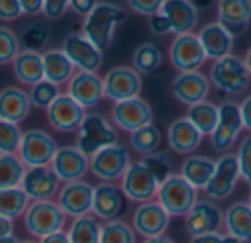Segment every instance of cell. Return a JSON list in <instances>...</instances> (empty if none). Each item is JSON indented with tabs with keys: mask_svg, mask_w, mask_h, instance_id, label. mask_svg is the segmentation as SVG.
Returning <instances> with one entry per match:
<instances>
[{
	"mask_svg": "<svg viewBox=\"0 0 251 243\" xmlns=\"http://www.w3.org/2000/svg\"><path fill=\"white\" fill-rule=\"evenodd\" d=\"M125 18L126 13L121 6L109 1H97L93 12L84 19L81 34L104 53L112 47L115 31Z\"/></svg>",
	"mask_w": 251,
	"mask_h": 243,
	"instance_id": "cell-1",
	"label": "cell"
},
{
	"mask_svg": "<svg viewBox=\"0 0 251 243\" xmlns=\"http://www.w3.org/2000/svg\"><path fill=\"white\" fill-rule=\"evenodd\" d=\"M209 81L218 91L228 95H238L250 85L251 76L241 57L229 54L213 62L209 69Z\"/></svg>",
	"mask_w": 251,
	"mask_h": 243,
	"instance_id": "cell-2",
	"label": "cell"
},
{
	"mask_svg": "<svg viewBox=\"0 0 251 243\" xmlns=\"http://www.w3.org/2000/svg\"><path fill=\"white\" fill-rule=\"evenodd\" d=\"M118 144V132L113 123L100 113H87L76 132V147L90 158L96 153Z\"/></svg>",
	"mask_w": 251,
	"mask_h": 243,
	"instance_id": "cell-3",
	"label": "cell"
},
{
	"mask_svg": "<svg viewBox=\"0 0 251 243\" xmlns=\"http://www.w3.org/2000/svg\"><path fill=\"white\" fill-rule=\"evenodd\" d=\"M66 216L59 208L56 201L29 202L25 214L22 216L24 227L34 239H43L56 232L65 230Z\"/></svg>",
	"mask_w": 251,
	"mask_h": 243,
	"instance_id": "cell-4",
	"label": "cell"
},
{
	"mask_svg": "<svg viewBox=\"0 0 251 243\" xmlns=\"http://www.w3.org/2000/svg\"><path fill=\"white\" fill-rule=\"evenodd\" d=\"M156 201L171 217H185L199 201L197 189L179 173H172L157 191Z\"/></svg>",
	"mask_w": 251,
	"mask_h": 243,
	"instance_id": "cell-5",
	"label": "cell"
},
{
	"mask_svg": "<svg viewBox=\"0 0 251 243\" xmlns=\"http://www.w3.org/2000/svg\"><path fill=\"white\" fill-rule=\"evenodd\" d=\"M54 138L43 129H26L22 132L16 155L26 169L47 167L51 164L57 151Z\"/></svg>",
	"mask_w": 251,
	"mask_h": 243,
	"instance_id": "cell-6",
	"label": "cell"
},
{
	"mask_svg": "<svg viewBox=\"0 0 251 243\" xmlns=\"http://www.w3.org/2000/svg\"><path fill=\"white\" fill-rule=\"evenodd\" d=\"M131 164L132 160L129 151L121 144L103 148L90 157V172L100 182L107 183L121 180Z\"/></svg>",
	"mask_w": 251,
	"mask_h": 243,
	"instance_id": "cell-7",
	"label": "cell"
},
{
	"mask_svg": "<svg viewBox=\"0 0 251 243\" xmlns=\"http://www.w3.org/2000/svg\"><path fill=\"white\" fill-rule=\"evenodd\" d=\"M103 87L104 98L115 104L140 97L143 91V78L132 66L118 65L104 73Z\"/></svg>",
	"mask_w": 251,
	"mask_h": 243,
	"instance_id": "cell-8",
	"label": "cell"
},
{
	"mask_svg": "<svg viewBox=\"0 0 251 243\" xmlns=\"http://www.w3.org/2000/svg\"><path fill=\"white\" fill-rule=\"evenodd\" d=\"M240 106L234 100H225L219 104V122L210 135L212 148L219 154H226L237 144L243 132Z\"/></svg>",
	"mask_w": 251,
	"mask_h": 243,
	"instance_id": "cell-9",
	"label": "cell"
},
{
	"mask_svg": "<svg viewBox=\"0 0 251 243\" xmlns=\"http://www.w3.org/2000/svg\"><path fill=\"white\" fill-rule=\"evenodd\" d=\"M119 186L125 198L137 204H144L156 199L160 183L149 170V167L141 160H138L129 166L121 179Z\"/></svg>",
	"mask_w": 251,
	"mask_h": 243,
	"instance_id": "cell-10",
	"label": "cell"
},
{
	"mask_svg": "<svg viewBox=\"0 0 251 243\" xmlns=\"http://www.w3.org/2000/svg\"><path fill=\"white\" fill-rule=\"evenodd\" d=\"M225 213L212 199H199L191 211L184 217L185 230L191 239L212 233H221Z\"/></svg>",
	"mask_w": 251,
	"mask_h": 243,
	"instance_id": "cell-11",
	"label": "cell"
},
{
	"mask_svg": "<svg viewBox=\"0 0 251 243\" xmlns=\"http://www.w3.org/2000/svg\"><path fill=\"white\" fill-rule=\"evenodd\" d=\"M62 50L76 70L97 73L103 66L104 53L100 51L81 32L66 34L62 43Z\"/></svg>",
	"mask_w": 251,
	"mask_h": 243,
	"instance_id": "cell-12",
	"label": "cell"
},
{
	"mask_svg": "<svg viewBox=\"0 0 251 243\" xmlns=\"http://www.w3.org/2000/svg\"><path fill=\"white\" fill-rule=\"evenodd\" d=\"M169 60L179 73L199 72L207 57L199 41L197 34L175 35L169 45Z\"/></svg>",
	"mask_w": 251,
	"mask_h": 243,
	"instance_id": "cell-13",
	"label": "cell"
},
{
	"mask_svg": "<svg viewBox=\"0 0 251 243\" xmlns=\"http://www.w3.org/2000/svg\"><path fill=\"white\" fill-rule=\"evenodd\" d=\"M93 197L94 186L87 180L62 183L56 197V204L66 217L74 220L91 214Z\"/></svg>",
	"mask_w": 251,
	"mask_h": 243,
	"instance_id": "cell-14",
	"label": "cell"
},
{
	"mask_svg": "<svg viewBox=\"0 0 251 243\" xmlns=\"http://www.w3.org/2000/svg\"><path fill=\"white\" fill-rule=\"evenodd\" d=\"M240 179L241 176H240L237 155L232 153H226V154H222L216 160L215 173L204 191L209 199L215 202L224 201V199H228L234 194Z\"/></svg>",
	"mask_w": 251,
	"mask_h": 243,
	"instance_id": "cell-15",
	"label": "cell"
},
{
	"mask_svg": "<svg viewBox=\"0 0 251 243\" xmlns=\"http://www.w3.org/2000/svg\"><path fill=\"white\" fill-rule=\"evenodd\" d=\"M171 219L172 217L165 211V208L154 199L138 204L132 213L131 226L143 239H151L166 235V230L171 226Z\"/></svg>",
	"mask_w": 251,
	"mask_h": 243,
	"instance_id": "cell-16",
	"label": "cell"
},
{
	"mask_svg": "<svg viewBox=\"0 0 251 243\" xmlns=\"http://www.w3.org/2000/svg\"><path fill=\"white\" fill-rule=\"evenodd\" d=\"M112 123L129 133L153 123V109L141 97L131 98L126 101L115 103L112 106Z\"/></svg>",
	"mask_w": 251,
	"mask_h": 243,
	"instance_id": "cell-17",
	"label": "cell"
},
{
	"mask_svg": "<svg viewBox=\"0 0 251 243\" xmlns=\"http://www.w3.org/2000/svg\"><path fill=\"white\" fill-rule=\"evenodd\" d=\"M66 95H69L85 111L97 107L104 98L103 76L93 72L76 70L66 85Z\"/></svg>",
	"mask_w": 251,
	"mask_h": 243,
	"instance_id": "cell-18",
	"label": "cell"
},
{
	"mask_svg": "<svg viewBox=\"0 0 251 243\" xmlns=\"http://www.w3.org/2000/svg\"><path fill=\"white\" fill-rule=\"evenodd\" d=\"M62 183L84 180L90 172V158L76 145L59 147L50 164Z\"/></svg>",
	"mask_w": 251,
	"mask_h": 243,
	"instance_id": "cell-19",
	"label": "cell"
},
{
	"mask_svg": "<svg viewBox=\"0 0 251 243\" xmlns=\"http://www.w3.org/2000/svg\"><path fill=\"white\" fill-rule=\"evenodd\" d=\"M85 116L87 111L65 92H62L46 110V117L50 128L62 133L78 132Z\"/></svg>",
	"mask_w": 251,
	"mask_h": 243,
	"instance_id": "cell-20",
	"label": "cell"
},
{
	"mask_svg": "<svg viewBox=\"0 0 251 243\" xmlns=\"http://www.w3.org/2000/svg\"><path fill=\"white\" fill-rule=\"evenodd\" d=\"M60 186L62 182L54 175L50 166L26 169L21 183V189L26 195L29 202L53 201V198L57 197Z\"/></svg>",
	"mask_w": 251,
	"mask_h": 243,
	"instance_id": "cell-21",
	"label": "cell"
},
{
	"mask_svg": "<svg viewBox=\"0 0 251 243\" xmlns=\"http://www.w3.org/2000/svg\"><path fill=\"white\" fill-rule=\"evenodd\" d=\"M172 95L182 104L191 107L204 101L210 92V81L203 72L178 73L171 84Z\"/></svg>",
	"mask_w": 251,
	"mask_h": 243,
	"instance_id": "cell-22",
	"label": "cell"
},
{
	"mask_svg": "<svg viewBox=\"0 0 251 243\" xmlns=\"http://www.w3.org/2000/svg\"><path fill=\"white\" fill-rule=\"evenodd\" d=\"M207 59L216 62L232 54L235 38L218 21L207 22L197 34Z\"/></svg>",
	"mask_w": 251,
	"mask_h": 243,
	"instance_id": "cell-23",
	"label": "cell"
},
{
	"mask_svg": "<svg viewBox=\"0 0 251 243\" xmlns=\"http://www.w3.org/2000/svg\"><path fill=\"white\" fill-rule=\"evenodd\" d=\"M160 13L166 18L171 32L175 35L190 34L199 23V9L190 0H163Z\"/></svg>",
	"mask_w": 251,
	"mask_h": 243,
	"instance_id": "cell-24",
	"label": "cell"
},
{
	"mask_svg": "<svg viewBox=\"0 0 251 243\" xmlns=\"http://www.w3.org/2000/svg\"><path fill=\"white\" fill-rule=\"evenodd\" d=\"M124 208V194L116 183L100 182L94 186L91 214L101 221L116 220Z\"/></svg>",
	"mask_w": 251,
	"mask_h": 243,
	"instance_id": "cell-25",
	"label": "cell"
},
{
	"mask_svg": "<svg viewBox=\"0 0 251 243\" xmlns=\"http://www.w3.org/2000/svg\"><path fill=\"white\" fill-rule=\"evenodd\" d=\"M168 145L179 155H193L203 142V135L184 117H176L168 126Z\"/></svg>",
	"mask_w": 251,
	"mask_h": 243,
	"instance_id": "cell-26",
	"label": "cell"
},
{
	"mask_svg": "<svg viewBox=\"0 0 251 243\" xmlns=\"http://www.w3.org/2000/svg\"><path fill=\"white\" fill-rule=\"evenodd\" d=\"M218 22L235 37L243 35L251 23L250 0H222L218 4Z\"/></svg>",
	"mask_w": 251,
	"mask_h": 243,
	"instance_id": "cell-27",
	"label": "cell"
},
{
	"mask_svg": "<svg viewBox=\"0 0 251 243\" xmlns=\"http://www.w3.org/2000/svg\"><path fill=\"white\" fill-rule=\"evenodd\" d=\"M28 92L16 85H7L0 89V120L13 125L22 123L31 113Z\"/></svg>",
	"mask_w": 251,
	"mask_h": 243,
	"instance_id": "cell-28",
	"label": "cell"
},
{
	"mask_svg": "<svg viewBox=\"0 0 251 243\" xmlns=\"http://www.w3.org/2000/svg\"><path fill=\"white\" fill-rule=\"evenodd\" d=\"M224 227L226 235L241 243H251V207L246 201L232 202L225 211Z\"/></svg>",
	"mask_w": 251,
	"mask_h": 243,
	"instance_id": "cell-29",
	"label": "cell"
},
{
	"mask_svg": "<svg viewBox=\"0 0 251 243\" xmlns=\"http://www.w3.org/2000/svg\"><path fill=\"white\" fill-rule=\"evenodd\" d=\"M43 56V67H44V79L62 87L68 85L76 69L66 57L62 48H47L41 53Z\"/></svg>",
	"mask_w": 251,
	"mask_h": 243,
	"instance_id": "cell-30",
	"label": "cell"
},
{
	"mask_svg": "<svg viewBox=\"0 0 251 243\" xmlns=\"http://www.w3.org/2000/svg\"><path fill=\"white\" fill-rule=\"evenodd\" d=\"M216 169V160L209 155H188L181 166V176L197 191L206 189Z\"/></svg>",
	"mask_w": 251,
	"mask_h": 243,
	"instance_id": "cell-31",
	"label": "cell"
},
{
	"mask_svg": "<svg viewBox=\"0 0 251 243\" xmlns=\"http://www.w3.org/2000/svg\"><path fill=\"white\" fill-rule=\"evenodd\" d=\"M13 75L22 85L32 87L44 79L43 56L41 53L21 50L12 63Z\"/></svg>",
	"mask_w": 251,
	"mask_h": 243,
	"instance_id": "cell-32",
	"label": "cell"
},
{
	"mask_svg": "<svg viewBox=\"0 0 251 243\" xmlns=\"http://www.w3.org/2000/svg\"><path fill=\"white\" fill-rule=\"evenodd\" d=\"M185 117L203 136H210L219 122V106L204 100L188 107Z\"/></svg>",
	"mask_w": 251,
	"mask_h": 243,
	"instance_id": "cell-33",
	"label": "cell"
},
{
	"mask_svg": "<svg viewBox=\"0 0 251 243\" xmlns=\"http://www.w3.org/2000/svg\"><path fill=\"white\" fill-rule=\"evenodd\" d=\"M71 243H100L101 223L93 216H82L74 219L66 230Z\"/></svg>",
	"mask_w": 251,
	"mask_h": 243,
	"instance_id": "cell-34",
	"label": "cell"
},
{
	"mask_svg": "<svg viewBox=\"0 0 251 243\" xmlns=\"http://www.w3.org/2000/svg\"><path fill=\"white\" fill-rule=\"evenodd\" d=\"M163 63V53L154 43H141L132 53V67L143 76L154 73Z\"/></svg>",
	"mask_w": 251,
	"mask_h": 243,
	"instance_id": "cell-35",
	"label": "cell"
},
{
	"mask_svg": "<svg viewBox=\"0 0 251 243\" xmlns=\"http://www.w3.org/2000/svg\"><path fill=\"white\" fill-rule=\"evenodd\" d=\"M26 167L16 154H0V191L21 188Z\"/></svg>",
	"mask_w": 251,
	"mask_h": 243,
	"instance_id": "cell-36",
	"label": "cell"
},
{
	"mask_svg": "<svg viewBox=\"0 0 251 243\" xmlns=\"http://www.w3.org/2000/svg\"><path fill=\"white\" fill-rule=\"evenodd\" d=\"M162 138H163L162 131L154 123H150V125L138 129L137 132L131 133L129 145H131V148H134L135 153L146 157V155H150V154L159 151Z\"/></svg>",
	"mask_w": 251,
	"mask_h": 243,
	"instance_id": "cell-37",
	"label": "cell"
},
{
	"mask_svg": "<svg viewBox=\"0 0 251 243\" xmlns=\"http://www.w3.org/2000/svg\"><path fill=\"white\" fill-rule=\"evenodd\" d=\"M29 205V199L21 188L0 191V216L9 220L22 217Z\"/></svg>",
	"mask_w": 251,
	"mask_h": 243,
	"instance_id": "cell-38",
	"label": "cell"
},
{
	"mask_svg": "<svg viewBox=\"0 0 251 243\" xmlns=\"http://www.w3.org/2000/svg\"><path fill=\"white\" fill-rule=\"evenodd\" d=\"M18 37L22 50L43 53L50 40V29L43 23H28L21 29Z\"/></svg>",
	"mask_w": 251,
	"mask_h": 243,
	"instance_id": "cell-39",
	"label": "cell"
},
{
	"mask_svg": "<svg viewBox=\"0 0 251 243\" xmlns=\"http://www.w3.org/2000/svg\"><path fill=\"white\" fill-rule=\"evenodd\" d=\"M100 243H137V233L126 221L110 220L101 224Z\"/></svg>",
	"mask_w": 251,
	"mask_h": 243,
	"instance_id": "cell-40",
	"label": "cell"
},
{
	"mask_svg": "<svg viewBox=\"0 0 251 243\" xmlns=\"http://www.w3.org/2000/svg\"><path fill=\"white\" fill-rule=\"evenodd\" d=\"M28 97H29V103L34 109L37 110H47L51 103L62 94L60 87L43 79L41 82L29 87V89L26 91Z\"/></svg>",
	"mask_w": 251,
	"mask_h": 243,
	"instance_id": "cell-41",
	"label": "cell"
},
{
	"mask_svg": "<svg viewBox=\"0 0 251 243\" xmlns=\"http://www.w3.org/2000/svg\"><path fill=\"white\" fill-rule=\"evenodd\" d=\"M21 50L22 48L16 32L6 25H0V66L12 65Z\"/></svg>",
	"mask_w": 251,
	"mask_h": 243,
	"instance_id": "cell-42",
	"label": "cell"
},
{
	"mask_svg": "<svg viewBox=\"0 0 251 243\" xmlns=\"http://www.w3.org/2000/svg\"><path fill=\"white\" fill-rule=\"evenodd\" d=\"M141 161L149 167V170L154 175V177L160 185L172 175V160L163 151H157L150 155H146L141 158Z\"/></svg>",
	"mask_w": 251,
	"mask_h": 243,
	"instance_id": "cell-43",
	"label": "cell"
},
{
	"mask_svg": "<svg viewBox=\"0 0 251 243\" xmlns=\"http://www.w3.org/2000/svg\"><path fill=\"white\" fill-rule=\"evenodd\" d=\"M22 138L19 125L0 120V154H16Z\"/></svg>",
	"mask_w": 251,
	"mask_h": 243,
	"instance_id": "cell-44",
	"label": "cell"
},
{
	"mask_svg": "<svg viewBox=\"0 0 251 243\" xmlns=\"http://www.w3.org/2000/svg\"><path fill=\"white\" fill-rule=\"evenodd\" d=\"M237 160H238V169L241 179L251 188V135L244 136L240 142L238 151H237Z\"/></svg>",
	"mask_w": 251,
	"mask_h": 243,
	"instance_id": "cell-45",
	"label": "cell"
},
{
	"mask_svg": "<svg viewBox=\"0 0 251 243\" xmlns=\"http://www.w3.org/2000/svg\"><path fill=\"white\" fill-rule=\"evenodd\" d=\"M128 6L135 13L150 19V18L160 13L162 6H163V0H129Z\"/></svg>",
	"mask_w": 251,
	"mask_h": 243,
	"instance_id": "cell-46",
	"label": "cell"
},
{
	"mask_svg": "<svg viewBox=\"0 0 251 243\" xmlns=\"http://www.w3.org/2000/svg\"><path fill=\"white\" fill-rule=\"evenodd\" d=\"M68 10H69L68 0H46L43 1L41 15L47 21H59L66 15Z\"/></svg>",
	"mask_w": 251,
	"mask_h": 243,
	"instance_id": "cell-47",
	"label": "cell"
},
{
	"mask_svg": "<svg viewBox=\"0 0 251 243\" xmlns=\"http://www.w3.org/2000/svg\"><path fill=\"white\" fill-rule=\"evenodd\" d=\"M22 16L19 0H0V21L12 22Z\"/></svg>",
	"mask_w": 251,
	"mask_h": 243,
	"instance_id": "cell-48",
	"label": "cell"
},
{
	"mask_svg": "<svg viewBox=\"0 0 251 243\" xmlns=\"http://www.w3.org/2000/svg\"><path fill=\"white\" fill-rule=\"evenodd\" d=\"M149 29H150V32L153 35H157V37H163V35L172 34L169 22L166 21V18L162 13H159V15H156V16L149 19Z\"/></svg>",
	"mask_w": 251,
	"mask_h": 243,
	"instance_id": "cell-49",
	"label": "cell"
},
{
	"mask_svg": "<svg viewBox=\"0 0 251 243\" xmlns=\"http://www.w3.org/2000/svg\"><path fill=\"white\" fill-rule=\"evenodd\" d=\"M96 4L97 1L94 0H69V10L85 19L93 12Z\"/></svg>",
	"mask_w": 251,
	"mask_h": 243,
	"instance_id": "cell-50",
	"label": "cell"
},
{
	"mask_svg": "<svg viewBox=\"0 0 251 243\" xmlns=\"http://www.w3.org/2000/svg\"><path fill=\"white\" fill-rule=\"evenodd\" d=\"M191 243H241L237 239L231 238L229 235H224V233H212V235H206L201 238H196L191 239Z\"/></svg>",
	"mask_w": 251,
	"mask_h": 243,
	"instance_id": "cell-51",
	"label": "cell"
},
{
	"mask_svg": "<svg viewBox=\"0 0 251 243\" xmlns=\"http://www.w3.org/2000/svg\"><path fill=\"white\" fill-rule=\"evenodd\" d=\"M238 106H240V114H241V120H243V128L246 131L251 132V94L244 97Z\"/></svg>",
	"mask_w": 251,
	"mask_h": 243,
	"instance_id": "cell-52",
	"label": "cell"
},
{
	"mask_svg": "<svg viewBox=\"0 0 251 243\" xmlns=\"http://www.w3.org/2000/svg\"><path fill=\"white\" fill-rule=\"evenodd\" d=\"M22 15H40L43 10V0H19Z\"/></svg>",
	"mask_w": 251,
	"mask_h": 243,
	"instance_id": "cell-53",
	"label": "cell"
},
{
	"mask_svg": "<svg viewBox=\"0 0 251 243\" xmlns=\"http://www.w3.org/2000/svg\"><path fill=\"white\" fill-rule=\"evenodd\" d=\"M38 243H71L69 242V238H68V233L66 230H60V232H56L53 235H49L43 239H40Z\"/></svg>",
	"mask_w": 251,
	"mask_h": 243,
	"instance_id": "cell-54",
	"label": "cell"
},
{
	"mask_svg": "<svg viewBox=\"0 0 251 243\" xmlns=\"http://www.w3.org/2000/svg\"><path fill=\"white\" fill-rule=\"evenodd\" d=\"M13 230H15L13 221L0 216V239L13 236Z\"/></svg>",
	"mask_w": 251,
	"mask_h": 243,
	"instance_id": "cell-55",
	"label": "cell"
},
{
	"mask_svg": "<svg viewBox=\"0 0 251 243\" xmlns=\"http://www.w3.org/2000/svg\"><path fill=\"white\" fill-rule=\"evenodd\" d=\"M141 243H176L169 236H159V238H151V239H144Z\"/></svg>",
	"mask_w": 251,
	"mask_h": 243,
	"instance_id": "cell-56",
	"label": "cell"
},
{
	"mask_svg": "<svg viewBox=\"0 0 251 243\" xmlns=\"http://www.w3.org/2000/svg\"><path fill=\"white\" fill-rule=\"evenodd\" d=\"M244 63H246V67H247V70H249V73H250L251 76V45L247 48V51H246V56H244Z\"/></svg>",
	"mask_w": 251,
	"mask_h": 243,
	"instance_id": "cell-57",
	"label": "cell"
},
{
	"mask_svg": "<svg viewBox=\"0 0 251 243\" xmlns=\"http://www.w3.org/2000/svg\"><path fill=\"white\" fill-rule=\"evenodd\" d=\"M0 243H19V241L15 236H9V238H3L0 239Z\"/></svg>",
	"mask_w": 251,
	"mask_h": 243,
	"instance_id": "cell-58",
	"label": "cell"
},
{
	"mask_svg": "<svg viewBox=\"0 0 251 243\" xmlns=\"http://www.w3.org/2000/svg\"><path fill=\"white\" fill-rule=\"evenodd\" d=\"M19 243H38V242H34V241H29V239H28V241H22V242H19Z\"/></svg>",
	"mask_w": 251,
	"mask_h": 243,
	"instance_id": "cell-59",
	"label": "cell"
},
{
	"mask_svg": "<svg viewBox=\"0 0 251 243\" xmlns=\"http://www.w3.org/2000/svg\"><path fill=\"white\" fill-rule=\"evenodd\" d=\"M249 205L251 207V191H250V195H249Z\"/></svg>",
	"mask_w": 251,
	"mask_h": 243,
	"instance_id": "cell-60",
	"label": "cell"
}]
</instances>
